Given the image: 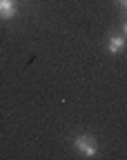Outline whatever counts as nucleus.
I'll return each mask as SVG.
<instances>
[{"label": "nucleus", "instance_id": "obj_1", "mask_svg": "<svg viewBox=\"0 0 127 160\" xmlns=\"http://www.w3.org/2000/svg\"><path fill=\"white\" fill-rule=\"evenodd\" d=\"M74 145L82 156H96V142H94L92 136H78Z\"/></svg>", "mask_w": 127, "mask_h": 160}, {"label": "nucleus", "instance_id": "obj_2", "mask_svg": "<svg viewBox=\"0 0 127 160\" xmlns=\"http://www.w3.org/2000/svg\"><path fill=\"white\" fill-rule=\"evenodd\" d=\"M13 16H16V2L13 0H0V18L9 20Z\"/></svg>", "mask_w": 127, "mask_h": 160}, {"label": "nucleus", "instance_id": "obj_3", "mask_svg": "<svg viewBox=\"0 0 127 160\" xmlns=\"http://www.w3.org/2000/svg\"><path fill=\"white\" fill-rule=\"evenodd\" d=\"M107 49H109V53H120L125 49V36H112L107 42Z\"/></svg>", "mask_w": 127, "mask_h": 160}, {"label": "nucleus", "instance_id": "obj_4", "mask_svg": "<svg viewBox=\"0 0 127 160\" xmlns=\"http://www.w3.org/2000/svg\"><path fill=\"white\" fill-rule=\"evenodd\" d=\"M116 2H120V5H123V7L127 9V0H116Z\"/></svg>", "mask_w": 127, "mask_h": 160}, {"label": "nucleus", "instance_id": "obj_5", "mask_svg": "<svg viewBox=\"0 0 127 160\" xmlns=\"http://www.w3.org/2000/svg\"><path fill=\"white\" fill-rule=\"evenodd\" d=\"M123 31H125V38H127V22H125V27H123Z\"/></svg>", "mask_w": 127, "mask_h": 160}]
</instances>
